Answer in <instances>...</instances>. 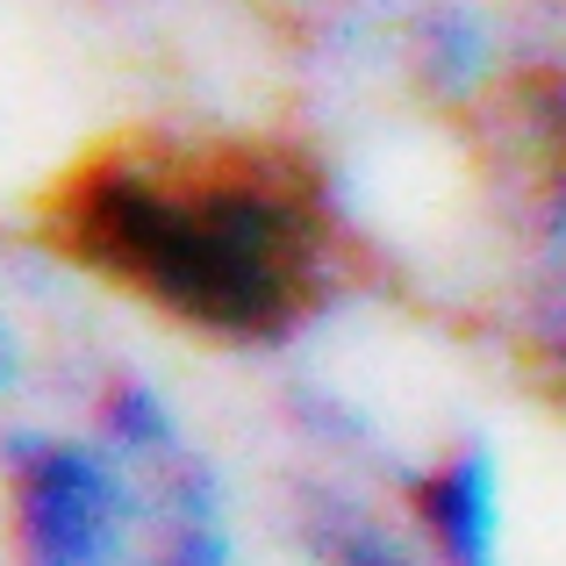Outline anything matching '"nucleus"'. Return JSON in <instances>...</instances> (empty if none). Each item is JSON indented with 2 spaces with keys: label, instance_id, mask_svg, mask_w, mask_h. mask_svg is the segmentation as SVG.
I'll return each instance as SVG.
<instances>
[{
  "label": "nucleus",
  "instance_id": "obj_1",
  "mask_svg": "<svg viewBox=\"0 0 566 566\" xmlns=\"http://www.w3.org/2000/svg\"><path fill=\"white\" fill-rule=\"evenodd\" d=\"M29 251L137 337L265 380L387 287L302 129H108L29 201Z\"/></svg>",
  "mask_w": 566,
  "mask_h": 566
},
{
  "label": "nucleus",
  "instance_id": "obj_2",
  "mask_svg": "<svg viewBox=\"0 0 566 566\" xmlns=\"http://www.w3.org/2000/svg\"><path fill=\"white\" fill-rule=\"evenodd\" d=\"M273 488L158 345L80 337L0 423V566H265Z\"/></svg>",
  "mask_w": 566,
  "mask_h": 566
},
{
  "label": "nucleus",
  "instance_id": "obj_3",
  "mask_svg": "<svg viewBox=\"0 0 566 566\" xmlns=\"http://www.w3.org/2000/svg\"><path fill=\"white\" fill-rule=\"evenodd\" d=\"M467 316L516 366V380L566 416V0H553L545 72L516 129Z\"/></svg>",
  "mask_w": 566,
  "mask_h": 566
},
{
  "label": "nucleus",
  "instance_id": "obj_4",
  "mask_svg": "<svg viewBox=\"0 0 566 566\" xmlns=\"http://www.w3.org/2000/svg\"><path fill=\"white\" fill-rule=\"evenodd\" d=\"M401 531L438 566H516L524 559V488L510 438L481 416L416 423L401 459L380 473Z\"/></svg>",
  "mask_w": 566,
  "mask_h": 566
},
{
  "label": "nucleus",
  "instance_id": "obj_5",
  "mask_svg": "<svg viewBox=\"0 0 566 566\" xmlns=\"http://www.w3.org/2000/svg\"><path fill=\"white\" fill-rule=\"evenodd\" d=\"M265 488H273L280 559L294 566H438L401 531L395 502L359 473L265 459Z\"/></svg>",
  "mask_w": 566,
  "mask_h": 566
},
{
  "label": "nucleus",
  "instance_id": "obj_6",
  "mask_svg": "<svg viewBox=\"0 0 566 566\" xmlns=\"http://www.w3.org/2000/svg\"><path fill=\"white\" fill-rule=\"evenodd\" d=\"M57 280L43 273L36 251H8L0 244V423H14L22 409H36L57 380H65L80 337L57 331L51 308Z\"/></svg>",
  "mask_w": 566,
  "mask_h": 566
},
{
  "label": "nucleus",
  "instance_id": "obj_7",
  "mask_svg": "<svg viewBox=\"0 0 566 566\" xmlns=\"http://www.w3.org/2000/svg\"><path fill=\"white\" fill-rule=\"evenodd\" d=\"M265 29H280V43H308V36H331L345 22H366V14L387 8H409V0H244Z\"/></svg>",
  "mask_w": 566,
  "mask_h": 566
}]
</instances>
